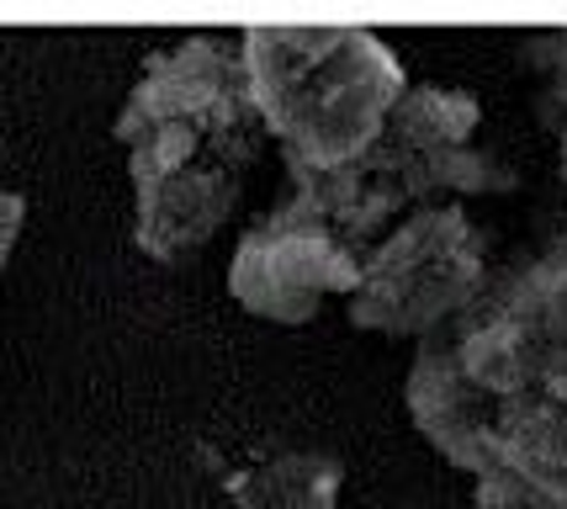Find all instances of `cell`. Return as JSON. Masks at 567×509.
Segmentation results:
<instances>
[{"label":"cell","mask_w":567,"mask_h":509,"mask_svg":"<svg viewBox=\"0 0 567 509\" xmlns=\"http://www.w3.org/2000/svg\"><path fill=\"white\" fill-rule=\"evenodd\" d=\"M519 59L536 70V112L557 144V175L567 181V32H530Z\"/></svg>","instance_id":"cell-6"},{"label":"cell","mask_w":567,"mask_h":509,"mask_svg":"<svg viewBox=\"0 0 567 509\" xmlns=\"http://www.w3.org/2000/svg\"><path fill=\"white\" fill-rule=\"evenodd\" d=\"M355 276L361 255L292 196H281L228 261L234 303L271 324H308L329 297H350Z\"/></svg>","instance_id":"cell-5"},{"label":"cell","mask_w":567,"mask_h":509,"mask_svg":"<svg viewBox=\"0 0 567 509\" xmlns=\"http://www.w3.org/2000/svg\"><path fill=\"white\" fill-rule=\"evenodd\" d=\"M22 196L6 192L0 186V271H6V261H11V244H17V234H22Z\"/></svg>","instance_id":"cell-7"},{"label":"cell","mask_w":567,"mask_h":509,"mask_svg":"<svg viewBox=\"0 0 567 509\" xmlns=\"http://www.w3.org/2000/svg\"><path fill=\"white\" fill-rule=\"evenodd\" d=\"M483 106L462 85H414L398 101L377 144L329 175H287V196L323 218L340 240L367 255L403 213L515 192V170L477 144Z\"/></svg>","instance_id":"cell-2"},{"label":"cell","mask_w":567,"mask_h":509,"mask_svg":"<svg viewBox=\"0 0 567 509\" xmlns=\"http://www.w3.org/2000/svg\"><path fill=\"white\" fill-rule=\"evenodd\" d=\"M117 139L133 170V240L148 261L202 255L234 218L266 149L239 59V32H192L144 64Z\"/></svg>","instance_id":"cell-1"},{"label":"cell","mask_w":567,"mask_h":509,"mask_svg":"<svg viewBox=\"0 0 567 509\" xmlns=\"http://www.w3.org/2000/svg\"><path fill=\"white\" fill-rule=\"evenodd\" d=\"M488 287V240L462 202L414 207L361 255L346 297L350 329L388 339H430L467 314Z\"/></svg>","instance_id":"cell-4"},{"label":"cell","mask_w":567,"mask_h":509,"mask_svg":"<svg viewBox=\"0 0 567 509\" xmlns=\"http://www.w3.org/2000/svg\"><path fill=\"white\" fill-rule=\"evenodd\" d=\"M239 59L287 175H329L361 160L409 91L403 59L361 27H249Z\"/></svg>","instance_id":"cell-3"}]
</instances>
